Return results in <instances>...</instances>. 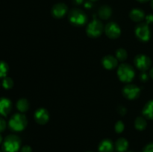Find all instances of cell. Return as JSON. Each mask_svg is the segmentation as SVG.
I'll return each mask as SVG.
<instances>
[{
  "instance_id": "obj_1",
  "label": "cell",
  "mask_w": 153,
  "mask_h": 152,
  "mask_svg": "<svg viewBox=\"0 0 153 152\" xmlns=\"http://www.w3.org/2000/svg\"><path fill=\"white\" fill-rule=\"evenodd\" d=\"M26 117L22 113H15L10 117L8 122L9 128L14 132H19L23 131L27 126Z\"/></svg>"
},
{
  "instance_id": "obj_2",
  "label": "cell",
  "mask_w": 153,
  "mask_h": 152,
  "mask_svg": "<svg viewBox=\"0 0 153 152\" xmlns=\"http://www.w3.org/2000/svg\"><path fill=\"white\" fill-rule=\"evenodd\" d=\"M21 146V140L19 137L13 134L7 136L2 143L4 152H17Z\"/></svg>"
},
{
  "instance_id": "obj_3",
  "label": "cell",
  "mask_w": 153,
  "mask_h": 152,
  "mask_svg": "<svg viewBox=\"0 0 153 152\" xmlns=\"http://www.w3.org/2000/svg\"><path fill=\"white\" fill-rule=\"evenodd\" d=\"M135 75L134 69L127 63H123L119 66L117 69V76L120 80L125 83H129Z\"/></svg>"
},
{
  "instance_id": "obj_4",
  "label": "cell",
  "mask_w": 153,
  "mask_h": 152,
  "mask_svg": "<svg viewBox=\"0 0 153 152\" xmlns=\"http://www.w3.org/2000/svg\"><path fill=\"white\" fill-rule=\"evenodd\" d=\"M69 20L73 25L81 26L87 22L88 18L85 12L79 9H73L69 13Z\"/></svg>"
},
{
  "instance_id": "obj_5",
  "label": "cell",
  "mask_w": 153,
  "mask_h": 152,
  "mask_svg": "<svg viewBox=\"0 0 153 152\" xmlns=\"http://www.w3.org/2000/svg\"><path fill=\"white\" fill-rule=\"evenodd\" d=\"M104 30L102 23L99 19H94L91 21L87 26L86 32L91 37H98L102 33Z\"/></svg>"
},
{
  "instance_id": "obj_6",
  "label": "cell",
  "mask_w": 153,
  "mask_h": 152,
  "mask_svg": "<svg viewBox=\"0 0 153 152\" xmlns=\"http://www.w3.org/2000/svg\"><path fill=\"white\" fill-rule=\"evenodd\" d=\"M135 35L140 41H148L150 39L151 36L149 25L146 23L138 24L135 28Z\"/></svg>"
},
{
  "instance_id": "obj_7",
  "label": "cell",
  "mask_w": 153,
  "mask_h": 152,
  "mask_svg": "<svg viewBox=\"0 0 153 152\" xmlns=\"http://www.w3.org/2000/svg\"><path fill=\"white\" fill-rule=\"evenodd\" d=\"M134 64L136 67L140 71L145 72L150 67L152 61L150 58L145 55H138L134 58Z\"/></svg>"
},
{
  "instance_id": "obj_8",
  "label": "cell",
  "mask_w": 153,
  "mask_h": 152,
  "mask_svg": "<svg viewBox=\"0 0 153 152\" xmlns=\"http://www.w3.org/2000/svg\"><path fill=\"white\" fill-rule=\"evenodd\" d=\"M140 93V89L134 84H127L123 89V94L124 96L129 100L136 99L139 97Z\"/></svg>"
},
{
  "instance_id": "obj_9",
  "label": "cell",
  "mask_w": 153,
  "mask_h": 152,
  "mask_svg": "<svg viewBox=\"0 0 153 152\" xmlns=\"http://www.w3.org/2000/svg\"><path fill=\"white\" fill-rule=\"evenodd\" d=\"M106 35L111 39H117L120 36L121 30L119 25L115 22H109L104 28Z\"/></svg>"
},
{
  "instance_id": "obj_10",
  "label": "cell",
  "mask_w": 153,
  "mask_h": 152,
  "mask_svg": "<svg viewBox=\"0 0 153 152\" xmlns=\"http://www.w3.org/2000/svg\"><path fill=\"white\" fill-rule=\"evenodd\" d=\"M34 119L40 125H45L49 119V112L44 108H39L34 113Z\"/></svg>"
},
{
  "instance_id": "obj_11",
  "label": "cell",
  "mask_w": 153,
  "mask_h": 152,
  "mask_svg": "<svg viewBox=\"0 0 153 152\" xmlns=\"http://www.w3.org/2000/svg\"><path fill=\"white\" fill-rule=\"evenodd\" d=\"M12 110V103L7 98H0V116L5 117Z\"/></svg>"
},
{
  "instance_id": "obj_12",
  "label": "cell",
  "mask_w": 153,
  "mask_h": 152,
  "mask_svg": "<svg viewBox=\"0 0 153 152\" xmlns=\"http://www.w3.org/2000/svg\"><path fill=\"white\" fill-rule=\"evenodd\" d=\"M67 12V7L65 4L58 3L55 4L52 9V16L55 18H62Z\"/></svg>"
},
{
  "instance_id": "obj_13",
  "label": "cell",
  "mask_w": 153,
  "mask_h": 152,
  "mask_svg": "<svg viewBox=\"0 0 153 152\" xmlns=\"http://www.w3.org/2000/svg\"><path fill=\"white\" fill-rule=\"evenodd\" d=\"M117 61L118 60L115 57L112 55H107L103 58L102 63L106 69L111 70L114 69L117 66Z\"/></svg>"
},
{
  "instance_id": "obj_14",
  "label": "cell",
  "mask_w": 153,
  "mask_h": 152,
  "mask_svg": "<svg viewBox=\"0 0 153 152\" xmlns=\"http://www.w3.org/2000/svg\"><path fill=\"white\" fill-rule=\"evenodd\" d=\"M99 152H113L114 145L110 139L102 140L99 145Z\"/></svg>"
},
{
  "instance_id": "obj_15",
  "label": "cell",
  "mask_w": 153,
  "mask_h": 152,
  "mask_svg": "<svg viewBox=\"0 0 153 152\" xmlns=\"http://www.w3.org/2000/svg\"><path fill=\"white\" fill-rule=\"evenodd\" d=\"M129 16L134 22H140L145 17L144 12L138 8H134L131 10L129 13Z\"/></svg>"
},
{
  "instance_id": "obj_16",
  "label": "cell",
  "mask_w": 153,
  "mask_h": 152,
  "mask_svg": "<svg viewBox=\"0 0 153 152\" xmlns=\"http://www.w3.org/2000/svg\"><path fill=\"white\" fill-rule=\"evenodd\" d=\"M143 116L146 119L153 120V100L148 101L145 104L143 110H142Z\"/></svg>"
},
{
  "instance_id": "obj_17",
  "label": "cell",
  "mask_w": 153,
  "mask_h": 152,
  "mask_svg": "<svg viewBox=\"0 0 153 152\" xmlns=\"http://www.w3.org/2000/svg\"><path fill=\"white\" fill-rule=\"evenodd\" d=\"M115 147L117 151L119 152H125L128 149V142L127 139L125 138H120L118 139L115 143Z\"/></svg>"
},
{
  "instance_id": "obj_18",
  "label": "cell",
  "mask_w": 153,
  "mask_h": 152,
  "mask_svg": "<svg viewBox=\"0 0 153 152\" xmlns=\"http://www.w3.org/2000/svg\"><path fill=\"white\" fill-rule=\"evenodd\" d=\"M98 14L101 19H107L110 18L111 15V9L109 6L103 5L99 9Z\"/></svg>"
},
{
  "instance_id": "obj_19",
  "label": "cell",
  "mask_w": 153,
  "mask_h": 152,
  "mask_svg": "<svg viewBox=\"0 0 153 152\" xmlns=\"http://www.w3.org/2000/svg\"><path fill=\"white\" fill-rule=\"evenodd\" d=\"M16 108L20 113H25L29 108V103L25 98H20L16 102Z\"/></svg>"
},
{
  "instance_id": "obj_20",
  "label": "cell",
  "mask_w": 153,
  "mask_h": 152,
  "mask_svg": "<svg viewBox=\"0 0 153 152\" xmlns=\"http://www.w3.org/2000/svg\"><path fill=\"white\" fill-rule=\"evenodd\" d=\"M134 127L138 131H143L146 127V121L143 116H139L134 121Z\"/></svg>"
},
{
  "instance_id": "obj_21",
  "label": "cell",
  "mask_w": 153,
  "mask_h": 152,
  "mask_svg": "<svg viewBox=\"0 0 153 152\" xmlns=\"http://www.w3.org/2000/svg\"><path fill=\"white\" fill-rule=\"evenodd\" d=\"M9 67L7 63L0 61V78H4L8 73Z\"/></svg>"
},
{
  "instance_id": "obj_22",
  "label": "cell",
  "mask_w": 153,
  "mask_h": 152,
  "mask_svg": "<svg viewBox=\"0 0 153 152\" xmlns=\"http://www.w3.org/2000/svg\"><path fill=\"white\" fill-rule=\"evenodd\" d=\"M2 86L5 89H10L13 86V80L11 77L6 76L2 80Z\"/></svg>"
},
{
  "instance_id": "obj_23",
  "label": "cell",
  "mask_w": 153,
  "mask_h": 152,
  "mask_svg": "<svg viewBox=\"0 0 153 152\" xmlns=\"http://www.w3.org/2000/svg\"><path fill=\"white\" fill-rule=\"evenodd\" d=\"M127 52L125 49H119L117 50L116 52V58L118 60V61H125L127 58Z\"/></svg>"
},
{
  "instance_id": "obj_24",
  "label": "cell",
  "mask_w": 153,
  "mask_h": 152,
  "mask_svg": "<svg viewBox=\"0 0 153 152\" xmlns=\"http://www.w3.org/2000/svg\"><path fill=\"white\" fill-rule=\"evenodd\" d=\"M115 131L118 134H120L123 131H124V128H125V126H124V124L122 121H118L117 122L115 125Z\"/></svg>"
},
{
  "instance_id": "obj_25",
  "label": "cell",
  "mask_w": 153,
  "mask_h": 152,
  "mask_svg": "<svg viewBox=\"0 0 153 152\" xmlns=\"http://www.w3.org/2000/svg\"><path fill=\"white\" fill-rule=\"evenodd\" d=\"M7 128V123L2 116H0V133L3 132Z\"/></svg>"
},
{
  "instance_id": "obj_26",
  "label": "cell",
  "mask_w": 153,
  "mask_h": 152,
  "mask_svg": "<svg viewBox=\"0 0 153 152\" xmlns=\"http://www.w3.org/2000/svg\"><path fill=\"white\" fill-rule=\"evenodd\" d=\"M143 152H153V142H150L143 148Z\"/></svg>"
},
{
  "instance_id": "obj_27",
  "label": "cell",
  "mask_w": 153,
  "mask_h": 152,
  "mask_svg": "<svg viewBox=\"0 0 153 152\" xmlns=\"http://www.w3.org/2000/svg\"><path fill=\"white\" fill-rule=\"evenodd\" d=\"M140 79L141 81L146 82V81H147L148 79H149V75H148L146 72H143L140 75Z\"/></svg>"
},
{
  "instance_id": "obj_28",
  "label": "cell",
  "mask_w": 153,
  "mask_h": 152,
  "mask_svg": "<svg viewBox=\"0 0 153 152\" xmlns=\"http://www.w3.org/2000/svg\"><path fill=\"white\" fill-rule=\"evenodd\" d=\"M20 152H32V150L29 145H24L21 148Z\"/></svg>"
},
{
  "instance_id": "obj_29",
  "label": "cell",
  "mask_w": 153,
  "mask_h": 152,
  "mask_svg": "<svg viewBox=\"0 0 153 152\" xmlns=\"http://www.w3.org/2000/svg\"><path fill=\"white\" fill-rule=\"evenodd\" d=\"M117 110H118V113H119L120 115H122V116H123V115H125L126 113V109L124 107H123V106H120V107H118Z\"/></svg>"
},
{
  "instance_id": "obj_30",
  "label": "cell",
  "mask_w": 153,
  "mask_h": 152,
  "mask_svg": "<svg viewBox=\"0 0 153 152\" xmlns=\"http://www.w3.org/2000/svg\"><path fill=\"white\" fill-rule=\"evenodd\" d=\"M146 24H151L153 23V15L152 14H149L146 16Z\"/></svg>"
},
{
  "instance_id": "obj_31",
  "label": "cell",
  "mask_w": 153,
  "mask_h": 152,
  "mask_svg": "<svg viewBox=\"0 0 153 152\" xmlns=\"http://www.w3.org/2000/svg\"><path fill=\"white\" fill-rule=\"evenodd\" d=\"M85 7L86 8H91L92 7V3L91 1H87V2L85 3Z\"/></svg>"
},
{
  "instance_id": "obj_32",
  "label": "cell",
  "mask_w": 153,
  "mask_h": 152,
  "mask_svg": "<svg viewBox=\"0 0 153 152\" xmlns=\"http://www.w3.org/2000/svg\"><path fill=\"white\" fill-rule=\"evenodd\" d=\"M84 2V0H73V3L75 4H81Z\"/></svg>"
},
{
  "instance_id": "obj_33",
  "label": "cell",
  "mask_w": 153,
  "mask_h": 152,
  "mask_svg": "<svg viewBox=\"0 0 153 152\" xmlns=\"http://www.w3.org/2000/svg\"><path fill=\"white\" fill-rule=\"evenodd\" d=\"M149 76L153 79V68H152L149 71Z\"/></svg>"
},
{
  "instance_id": "obj_34",
  "label": "cell",
  "mask_w": 153,
  "mask_h": 152,
  "mask_svg": "<svg viewBox=\"0 0 153 152\" xmlns=\"http://www.w3.org/2000/svg\"><path fill=\"white\" fill-rule=\"evenodd\" d=\"M137 1H140V2H146V1H149V0H137Z\"/></svg>"
},
{
  "instance_id": "obj_35",
  "label": "cell",
  "mask_w": 153,
  "mask_h": 152,
  "mask_svg": "<svg viewBox=\"0 0 153 152\" xmlns=\"http://www.w3.org/2000/svg\"><path fill=\"white\" fill-rule=\"evenodd\" d=\"M150 5H151V7H152V8L153 9V0H152V1H151Z\"/></svg>"
},
{
  "instance_id": "obj_36",
  "label": "cell",
  "mask_w": 153,
  "mask_h": 152,
  "mask_svg": "<svg viewBox=\"0 0 153 152\" xmlns=\"http://www.w3.org/2000/svg\"><path fill=\"white\" fill-rule=\"evenodd\" d=\"M1 142H2V137H1V136L0 135V144L1 143Z\"/></svg>"
},
{
  "instance_id": "obj_37",
  "label": "cell",
  "mask_w": 153,
  "mask_h": 152,
  "mask_svg": "<svg viewBox=\"0 0 153 152\" xmlns=\"http://www.w3.org/2000/svg\"><path fill=\"white\" fill-rule=\"evenodd\" d=\"M90 1H97V0H90Z\"/></svg>"
},
{
  "instance_id": "obj_38",
  "label": "cell",
  "mask_w": 153,
  "mask_h": 152,
  "mask_svg": "<svg viewBox=\"0 0 153 152\" xmlns=\"http://www.w3.org/2000/svg\"><path fill=\"white\" fill-rule=\"evenodd\" d=\"M127 152H133V151H127Z\"/></svg>"
},
{
  "instance_id": "obj_39",
  "label": "cell",
  "mask_w": 153,
  "mask_h": 152,
  "mask_svg": "<svg viewBox=\"0 0 153 152\" xmlns=\"http://www.w3.org/2000/svg\"><path fill=\"white\" fill-rule=\"evenodd\" d=\"M88 152H91V151H88Z\"/></svg>"
},
{
  "instance_id": "obj_40",
  "label": "cell",
  "mask_w": 153,
  "mask_h": 152,
  "mask_svg": "<svg viewBox=\"0 0 153 152\" xmlns=\"http://www.w3.org/2000/svg\"><path fill=\"white\" fill-rule=\"evenodd\" d=\"M0 152H1V151H0Z\"/></svg>"
}]
</instances>
